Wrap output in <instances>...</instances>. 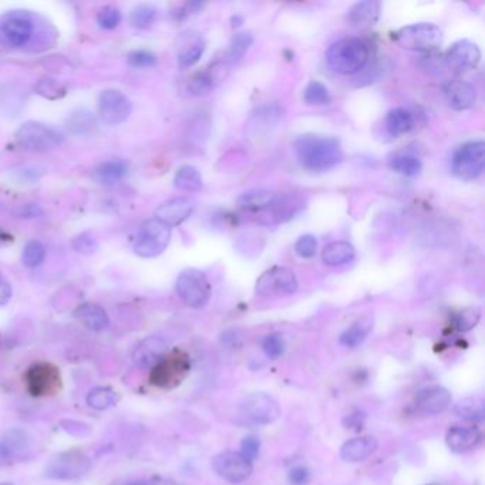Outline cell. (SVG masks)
<instances>
[{
    "instance_id": "obj_1",
    "label": "cell",
    "mask_w": 485,
    "mask_h": 485,
    "mask_svg": "<svg viewBox=\"0 0 485 485\" xmlns=\"http://www.w3.org/2000/svg\"><path fill=\"white\" fill-rule=\"evenodd\" d=\"M295 151L300 165L313 172L332 169L343 160L342 145L333 137L302 136L295 141Z\"/></svg>"
},
{
    "instance_id": "obj_2",
    "label": "cell",
    "mask_w": 485,
    "mask_h": 485,
    "mask_svg": "<svg viewBox=\"0 0 485 485\" xmlns=\"http://www.w3.org/2000/svg\"><path fill=\"white\" fill-rule=\"evenodd\" d=\"M370 59L369 44L358 37L342 39L333 43L326 52V61L333 72L351 76L366 68Z\"/></svg>"
},
{
    "instance_id": "obj_3",
    "label": "cell",
    "mask_w": 485,
    "mask_h": 485,
    "mask_svg": "<svg viewBox=\"0 0 485 485\" xmlns=\"http://www.w3.org/2000/svg\"><path fill=\"white\" fill-rule=\"evenodd\" d=\"M189 356L180 349L167 351L165 355L149 369V383L163 390L178 387L189 374Z\"/></svg>"
},
{
    "instance_id": "obj_4",
    "label": "cell",
    "mask_w": 485,
    "mask_h": 485,
    "mask_svg": "<svg viewBox=\"0 0 485 485\" xmlns=\"http://www.w3.org/2000/svg\"><path fill=\"white\" fill-rule=\"evenodd\" d=\"M34 29V19L29 12H8L0 16V44L8 49L25 48L32 41Z\"/></svg>"
},
{
    "instance_id": "obj_5",
    "label": "cell",
    "mask_w": 485,
    "mask_h": 485,
    "mask_svg": "<svg viewBox=\"0 0 485 485\" xmlns=\"http://www.w3.org/2000/svg\"><path fill=\"white\" fill-rule=\"evenodd\" d=\"M393 39L406 50L434 52L443 43V32L433 23H414L394 32Z\"/></svg>"
},
{
    "instance_id": "obj_6",
    "label": "cell",
    "mask_w": 485,
    "mask_h": 485,
    "mask_svg": "<svg viewBox=\"0 0 485 485\" xmlns=\"http://www.w3.org/2000/svg\"><path fill=\"white\" fill-rule=\"evenodd\" d=\"M175 291L180 299L189 307L201 309L208 305L212 288L204 272L198 269H185L176 278Z\"/></svg>"
},
{
    "instance_id": "obj_7",
    "label": "cell",
    "mask_w": 485,
    "mask_h": 485,
    "mask_svg": "<svg viewBox=\"0 0 485 485\" xmlns=\"http://www.w3.org/2000/svg\"><path fill=\"white\" fill-rule=\"evenodd\" d=\"M14 141L25 151L46 152L60 144L61 136L52 127L37 121H28L16 131Z\"/></svg>"
},
{
    "instance_id": "obj_8",
    "label": "cell",
    "mask_w": 485,
    "mask_h": 485,
    "mask_svg": "<svg viewBox=\"0 0 485 485\" xmlns=\"http://www.w3.org/2000/svg\"><path fill=\"white\" fill-rule=\"evenodd\" d=\"M485 167L484 141H470L462 144L453 157V174L460 180L473 181L482 175Z\"/></svg>"
},
{
    "instance_id": "obj_9",
    "label": "cell",
    "mask_w": 485,
    "mask_h": 485,
    "mask_svg": "<svg viewBox=\"0 0 485 485\" xmlns=\"http://www.w3.org/2000/svg\"><path fill=\"white\" fill-rule=\"evenodd\" d=\"M171 240V228L152 218L145 220L141 225L137 240L134 244V252L140 258H156L161 255Z\"/></svg>"
},
{
    "instance_id": "obj_10",
    "label": "cell",
    "mask_w": 485,
    "mask_h": 485,
    "mask_svg": "<svg viewBox=\"0 0 485 485\" xmlns=\"http://www.w3.org/2000/svg\"><path fill=\"white\" fill-rule=\"evenodd\" d=\"M92 468V460L81 450H69L57 454L46 467V477L59 481L76 479Z\"/></svg>"
},
{
    "instance_id": "obj_11",
    "label": "cell",
    "mask_w": 485,
    "mask_h": 485,
    "mask_svg": "<svg viewBox=\"0 0 485 485\" xmlns=\"http://www.w3.org/2000/svg\"><path fill=\"white\" fill-rule=\"evenodd\" d=\"M25 384L33 397H50L61 389V376L57 366L39 362L28 369Z\"/></svg>"
},
{
    "instance_id": "obj_12",
    "label": "cell",
    "mask_w": 485,
    "mask_h": 485,
    "mask_svg": "<svg viewBox=\"0 0 485 485\" xmlns=\"http://www.w3.org/2000/svg\"><path fill=\"white\" fill-rule=\"evenodd\" d=\"M296 275L283 267H274L263 272L256 280V293L263 298L289 296L298 291Z\"/></svg>"
},
{
    "instance_id": "obj_13",
    "label": "cell",
    "mask_w": 485,
    "mask_h": 485,
    "mask_svg": "<svg viewBox=\"0 0 485 485\" xmlns=\"http://www.w3.org/2000/svg\"><path fill=\"white\" fill-rule=\"evenodd\" d=\"M240 414L258 426H268L280 415V407L267 393H252L240 403Z\"/></svg>"
},
{
    "instance_id": "obj_14",
    "label": "cell",
    "mask_w": 485,
    "mask_h": 485,
    "mask_svg": "<svg viewBox=\"0 0 485 485\" xmlns=\"http://www.w3.org/2000/svg\"><path fill=\"white\" fill-rule=\"evenodd\" d=\"M212 468L220 478L231 484L247 481L254 471L252 461L235 451H224L215 455L212 460Z\"/></svg>"
},
{
    "instance_id": "obj_15",
    "label": "cell",
    "mask_w": 485,
    "mask_h": 485,
    "mask_svg": "<svg viewBox=\"0 0 485 485\" xmlns=\"http://www.w3.org/2000/svg\"><path fill=\"white\" fill-rule=\"evenodd\" d=\"M131 110L130 99L116 88H107L99 97V116L107 125H118L127 121Z\"/></svg>"
},
{
    "instance_id": "obj_16",
    "label": "cell",
    "mask_w": 485,
    "mask_h": 485,
    "mask_svg": "<svg viewBox=\"0 0 485 485\" xmlns=\"http://www.w3.org/2000/svg\"><path fill=\"white\" fill-rule=\"evenodd\" d=\"M481 60V52L475 43L460 40L446 53V63L455 72H468L475 69Z\"/></svg>"
},
{
    "instance_id": "obj_17",
    "label": "cell",
    "mask_w": 485,
    "mask_h": 485,
    "mask_svg": "<svg viewBox=\"0 0 485 485\" xmlns=\"http://www.w3.org/2000/svg\"><path fill=\"white\" fill-rule=\"evenodd\" d=\"M415 410L423 415L444 413L451 404V394L441 386H431L418 391L415 397Z\"/></svg>"
},
{
    "instance_id": "obj_18",
    "label": "cell",
    "mask_w": 485,
    "mask_h": 485,
    "mask_svg": "<svg viewBox=\"0 0 485 485\" xmlns=\"http://www.w3.org/2000/svg\"><path fill=\"white\" fill-rule=\"evenodd\" d=\"M195 209V203L185 196H175L161 204L156 211V219L172 228L181 225Z\"/></svg>"
},
{
    "instance_id": "obj_19",
    "label": "cell",
    "mask_w": 485,
    "mask_h": 485,
    "mask_svg": "<svg viewBox=\"0 0 485 485\" xmlns=\"http://www.w3.org/2000/svg\"><path fill=\"white\" fill-rule=\"evenodd\" d=\"M444 94L448 105L455 112H466L477 101L475 88L464 80H453L444 85Z\"/></svg>"
},
{
    "instance_id": "obj_20",
    "label": "cell",
    "mask_w": 485,
    "mask_h": 485,
    "mask_svg": "<svg viewBox=\"0 0 485 485\" xmlns=\"http://www.w3.org/2000/svg\"><path fill=\"white\" fill-rule=\"evenodd\" d=\"M382 13V5L376 0H364L353 5L346 16L347 25L356 29H367L378 23Z\"/></svg>"
},
{
    "instance_id": "obj_21",
    "label": "cell",
    "mask_w": 485,
    "mask_h": 485,
    "mask_svg": "<svg viewBox=\"0 0 485 485\" xmlns=\"http://www.w3.org/2000/svg\"><path fill=\"white\" fill-rule=\"evenodd\" d=\"M482 440V434L477 427L454 426L447 431L446 443L453 453H467L474 450Z\"/></svg>"
},
{
    "instance_id": "obj_22",
    "label": "cell",
    "mask_w": 485,
    "mask_h": 485,
    "mask_svg": "<svg viewBox=\"0 0 485 485\" xmlns=\"http://www.w3.org/2000/svg\"><path fill=\"white\" fill-rule=\"evenodd\" d=\"M282 107L278 104H269L258 108V112L251 117L248 125L252 137L259 138L260 136H267L268 132L278 125L282 118Z\"/></svg>"
},
{
    "instance_id": "obj_23",
    "label": "cell",
    "mask_w": 485,
    "mask_h": 485,
    "mask_svg": "<svg viewBox=\"0 0 485 485\" xmlns=\"http://www.w3.org/2000/svg\"><path fill=\"white\" fill-rule=\"evenodd\" d=\"M378 446V440L370 435L351 438L342 446L340 457L346 462H360L376 451Z\"/></svg>"
},
{
    "instance_id": "obj_24",
    "label": "cell",
    "mask_w": 485,
    "mask_h": 485,
    "mask_svg": "<svg viewBox=\"0 0 485 485\" xmlns=\"http://www.w3.org/2000/svg\"><path fill=\"white\" fill-rule=\"evenodd\" d=\"M167 353V343L158 338L151 336L143 340L134 351V362L144 369H151Z\"/></svg>"
},
{
    "instance_id": "obj_25",
    "label": "cell",
    "mask_w": 485,
    "mask_h": 485,
    "mask_svg": "<svg viewBox=\"0 0 485 485\" xmlns=\"http://www.w3.org/2000/svg\"><path fill=\"white\" fill-rule=\"evenodd\" d=\"M74 318L93 332H103L110 326V318L104 309L94 303H84L74 312Z\"/></svg>"
},
{
    "instance_id": "obj_26",
    "label": "cell",
    "mask_w": 485,
    "mask_h": 485,
    "mask_svg": "<svg viewBox=\"0 0 485 485\" xmlns=\"http://www.w3.org/2000/svg\"><path fill=\"white\" fill-rule=\"evenodd\" d=\"M204 52H205V43L203 37L194 33H187L185 36H183L181 48L178 52L180 68L183 70L192 68V65H195L201 60Z\"/></svg>"
},
{
    "instance_id": "obj_27",
    "label": "cell",
    "mask_w": 485,
    "mask_h": 485,
    "mask_svg": "<svg viewBox=\"0 0 485 485\" xmlns=\"http://www.w3.org/2000/svg\"><path fill=\"white\" fill-rule=\"evenodd\" d=\"M356 256V251L346 240H336L329 244L322 252V260L327 267H343Z\"/></svg>"
},
{
    "instance_id": "obj_28",
    "label": "cell",
    "mask_w": 485,
    "mask_h": 485,
    "mask_svg": "<svg viewBox=\"0 0 485 485\" xmlns=\"http://www.w3.org/2000/svg\"><path fill=\"white\" fill-rule=\"evenodd\" d=\"M275 200H276V196L272 191L256 188V189H251V191H247V192L242 194L238 198V205L242 209L256 212V211H262L265 208L274 205Z\"/></svg>"
},
{
    "instance_id": "obj_29",
    "label": "cell",
    "mask_w": 485,
    "mask_h": 485,
    "mask_svg": "<svg viewBox=\"0 0 485 485\" xmlns=\"http://www.w3.org/2000/svg\"><path fill=\"white\" fill-rule=\"evenodd\" d=\"M127 172L128 165L124 161H105L93 171V178L101 185H114L124 178Z\"/></svg>"
},
{
    "instance_id": "obj_30",
    "label": "cell",
    "mask_w": 485,
    "mask_h": 485,
    "mask_svg": "<svg viewBox=\"0 0 485 485\" xmlns=\"http://www.w3.org/2000/svg\"><path fill=\"white\" fill-rule=\"evenodd\" d=\"M371 329H373V319L369 316L362 318L353 323L349 329L344 330L339 342L344 347L355 349V347L360 346L367 339V336L371 332Z\"/></svg>"
},
{
    "instance_id": "obj_31",
    "label": "cell",
    "mask_w": 485,
    "mask_h": 485,
    "mask_svg": "<svg viewBox=\"0 0 485 485\" xmlns=\"http://www.w3.org/2000/svg\"><path fill=\"white\" fill-rule=\"evenodd\" d=\"M203 176L195 167L184 165L174 176V187L185 192H196L203 189Z\"/></svg>"
},
{
    "instance_id": "obj_32",
    "label": "cell",
    "mask_w": 485,
    "mask_h": 485,
    "mask_svg": "<svg viewBox=\"0 0 485 485\" xmlns=\"http://www.w3.org/2000/svg\"><path fill=\"white\" fill-rule=\"evenodd\" d=\"M413 128V116L404 108H394L386 117V130L391 137H400Z\"/></svg>"
},
{
    "instance_id": "obj_33",
    "label": "cell",
    "mask_w": 485,
    "mask_h": 485,
    "mask_svg": "<svg viewBox=\"0 0 485 485\" xmlns=\"http://www.w3.org/2000/svg\"><path fill=\"white\" fill-rule=\"evenodd\" d=\"M65 127H68L73 134L84 136L96 130L97 118L92 112L81 108L68 117V120H65Z\"/></svg>"
},
{
    "instance_id": "obj_34",
    "label": "cell",
    "mask_w": 485,
    "mask_h": 485,
    "mask_svg": "<svg viewBox=\"0 0 485 485\" xmlns=\"http://www.w3.org/2000/svg\"><path fill=\"white\" fill-rule=\"evenodd\" d=\"M120 395L116 390L110 387H96L87 394L85 402L94 410H107L118 403Z\"/></svg>"
},
{
    "instance_id": "obj_35",
    "label": "cell",
    "mask_w": 485,
    "mask_h": 485,
    "mask_svg": "<svg viewBox=\"0 0 485 485\" xmlns=\"http://www.w3.org/2000/svg\"><path fill=\"white\" fill-rule=\"evenodd\" d=\"M252 43H254V34L251 32H238L232 37L227 52L228 64L231 65L238 64L242 59H244V56L252 46Z\"/></svg>"
},
{
    "instance_id": "obj_36",
    "label": "cell",
    "mask_w": 485,
    "mask_h": 485,
    "mask_svg": "<svg viewBox=\"0 0 485 485\" xmlns=\"http://www.w3.org/2000/svg\"><path fill=\"white\" fill-rule=\"evenodd\" d=\"M2 443L5 444L12 462H14L17 460H23L26 457V454L29 453L28 438H26V434L21 430L10 431L2 440Z\"/></svg>"
},
{
    "instance_id": "obj_37",
    "label": "cell",
    "mask_w": 485,
    "mask_h": 485,
    "mask_svg": "<svg viewBox=\"0 0 485 485\" xmlns=\"http://www.w3.org/2000/svg\"><path fill=\"white\" fill-rule=\"evenodd\" d=\"M389 165L393 171L404 176H415L423 169L422 160L411 156V154H395L394 157H391Z\"/></svg>"
},
{
    "instance_id": "obj_38",
    "label": "cell",
    "mask_w": 485,
    "mask_h": 485,
    "mask_svg": "<svg viewBox=\"0 0 485 485\" xmlns=\"http://www.w3.org/2000/svg\"><path fill=\"white\" fill-rule=\"evenodd\" d=\"M34 93L48 100H59L68 93V87L53 77H43L34 84Z\"/></svg>"
},
{
    "instance_id": "obj_39",
    "label": "cell",
    "mask_w": 485,
    "mask_h": 485,
    "mask_svg": "<svg viewBox=\"0 0 485 485\" xmlns=\"http://www.w3.org/2000/svg\"><path fill=\"white\" fill-rule=\"evenodd\" d=\"M44 258H46V248L40 240L36 239L29 240L23 248V252H21V262L29 269L39 268L44 262Z\"/></svg>"
},
{
    "instance_id": "obj_40",
    "label": "cell",
    "mask_w": 485,
    "mask_h": 485,
    "mask_svg": "<svg viewBox=\"0 0 485 485\" xmlns=\"http://www.w3.org/2000/svg\"><path fill=\"white\" fill-rule=\"evenodd\" d=\"M157 17V9L152 5H138L130 13V23L137 29L149 28Z\"/></svg>"
},
{
    "instance_id": "obj_41",
    "label": "cell",
    "mask_w": 485,
    "mask_h": 485,
    "mask_svg": "<svg viewBox=\"0 0 485 485\" xmlns=\"http://www.w3.org/2000/svg\"><path fill=\"white\" fill-rule=\"evenodd\" d=\"M215 85V77L211 72H200L188 81V92L195 97L207 96Z\"/></svg>"
},
{
    "instance_id": "obj_42",
    "label": "cell",
    "mask_w": 485,
    "mask_h": 485,
    "mask_svg": "<svg viewBox=\"0 0 485 485\" xmlns=\"http://www.w3.org/2000/svg\"><path fill=\"white\" fill-rule=\"evenodd\" d=\"M481 319V312L478 307H466L454 315L453 326L458 332H468L474 329Z\"/></svg>"
},
{
    "instance_id": "obj_43",
    "label": "cell",
    "mask_w": 485,
    "mask_h": 485,
    "mask_svg": "<svg viewBox=\"0 0 485 485\" xmlns=\"http://www.w3.org/2000/svg\"><path fill=\"white\" fill-rule=\"evenodd\" d=\"M303 99L311 105H326L330 103V94L324 84L318 80L309 83L303 92Z\"/></svg>"
},
{
    "instance_id": "obj_44",
    "label": "cell",
    "mask_w": 485,
    "mask_h": 485,
    "mask_svg": "<svg viewBox=\"0 0 485 485\" xmlns=\"http://www.w3.org/2000/svg\"><path fill=\"white\" fill-rule=\"evenodd\" d=\"M73 249L84 256H90L99 251V240L92 232H81L72 240Z\"/></svg>"
},
{
    "instance_id": "obj_45",
    "label": "cell",
    "mask_w": 485,
    "mask_h": 485,
    "mask_svg": "<svg viewBox=\"0 0 485 485\" xmlns=\"http://www.w3.org/2000/svg\"><path fill=\"white\" fill-rule=\"evenodd\" d=\"M455 413L467 420L481 422L484 418V404L478 399H468L457 404Z\"/></svg>"
},
{
    "instance_id": "obj_46",
    "label": "cell",
    "mask_w": 485,
    "mask_h": 485,
    "mask_svg": "<svg viewBox=\"0 0 485 485\" xmlns=\"http://www.w3.org/2000/svg\"><path fill=\"white\" fill-rule=\"evenodd\" d=\"M97 23L104 30H113L121 23V12L116 6H104L97 12Z\"/></svg>"
},
{
    "instance_id": "obj_47",
    "label": "cell",
    "mask_w": 485,
    "mask_h": 485,
    "mask_svg": "<svg viewBox=\"0 0 485 485\" xmlns=\"http://www.w3.org/2000/svg\"><path fill=\"white\" fill-rule=\"evenodd\" d=\"M285 347V340L279 333H271L262 340V350L272 360H276L283 355Z\"/></svg>"
},
{
    "instance_id": "obj_48",
    "label": "cell",
    "mask_w": 485,
    "mask_h": 485,
    "mask_svg": "<svg viewBox=\"0 0 485 485\" xmlns=\"http://www.w3.org/2000/svg\"><path fill=\"white\" fill-rule=\"evenodd\" d=\"M127 61L131 68L148 69L157 64V57L156 54H152L151 52H147V50H134L127 56Z\"/></svg>"
},
{
    "instance_id": "obj_49",
    "label": "cell",
    "mask_w": 485,
    "mask_h": 485,
    "mask_svg": "<svg viewBox=\"0 0 485 485\" xmlns=\"http://www.w3.org/2000/svg\"><path fill=\"white\" fill-rule=\"evenodd\" d=\"M318 251V240L313 235H303L295 244V252L298 256L303 259H311L316 255Z\"/></svg>"
},
{
    "instance_id": "obj_50",
    "label": "cell",
    "mask_w": 485,
    "mask_h": 485,
    "mask_svg": "<svg viewBox=\"0 0 485 485\" xmlns=\"http://www.w3.org/2000/svg\"><path fill=\"white\" fill-rule=\"evenodd\" d=\"M260 450V441L255 435H247L240 443V454L249 461H254Z\"/></svg>"
},
{
    "instance_id": "obj_51",
    "label": "cell",
    "mask_w": 485,
    "mask_h": 485,
    "mask_svg": "<svg viewBox=\"0 0 485 485\" xmlns=\"http://www.w3.org/2000/svg\"><path fill=\"white\" fill-rule=\"evenodd\" d=\"M288 479L291 485H306L309 479H311V473H309V470L303 466H296L291 468L288 474Z\"/></svg>"
},
{
    "instance_id": "obj_52",
    "label": "cell",
    "mask_w": 485,
    "mask_h": 485,
    "mask_svg": "<svg viewBox=\"0 0 485 485\" xmlns=\"http://www.w3.org/2000/svg\"><path fill=\"white\" fill-rule=\"evenodd\" d=\"M13 296V289L10 282L0 274V307L8 305Z\"/></svg>"
},
{
    "instance_id": "obj_53",
    "label": "cell",
    "mask_w": 485,
    "mask_h": 485,
    "mask_svg": "<svg viewBox=\"0 0 485 485\" xmlns=\"http://www.w3.org/2000/svg\"><path fill=\"white\" fill-rule=\"evenodd\" d=\"M204 8V3H200V2H192V3H185L178 12H176V19L178 20H183V19H187L188 16H192L195 13L200 12L201 9Z\"/></svg>"
},
{
    "instance_id": "obj_54",
    "label": "cell",
    "mask_w": 485,
    "mask_h": 485,
    "mask_svg": "<svg viewBox=\"0 0 485 485\" xmlns=\"http://www.w3.org/2000/svg\"><path fill=\"white\" fill-rule=\"evenodd\" d=\"M41 214V209L37 205H26L25 208H21V211L17 214L21 218H34Z\"/></svg>"
},
{
    "instance_id": "obj_55",
    "label": "cell",
    "mask_w": 485,
    "mask_h": 485,
    "mask_svg": "<svg viewBox=\"0 0 485 485\" xmlns=\"http://www.w3.org/2000/svg\"><path fill=\"white\" fill-rule=\"evenodd\" d=\"M9 464H12V460L9 457V453L5 447V444L2 443V441H0V467L9 466Z\"/></svg>"
},
{
    "instance_id": "obj_56",
    "label": "cell",
    "mask_w": 485,
    "mask_h": 485,
    "mask_svg": "<svg viewBox=\"0 0 485 485\" xmlns=\"http://www.w3.org/2000/svg\"><path fill=\"white\" fill-rule=\"evenodd\" d=\"M143 485H176L174 481L171 479H165V478H151V479H141Z\"/></svg>"
},
{
    "instance_id": "obj_57",
    "label": "cell",
    "mask_w": 485,
    "mask_h": 485,
    "mask_svg": "<svg viewBox=\"0 0 485 485\" xmlns=\"http://www.w3.org/2000/svg\"><path fill=\"white\" fill-rule=\"evenodd\" d=\"M360 415H362V414H360ZM360 415H359V414H351V415H349V417H347V422H349V423L346 424L347 429H349V427H350V429H351V427L359 429V427L363 424V422L360 420ZM360 429H362V427H360Z\"/></svg>"
},
{
    "instance_id": "obj_58",
    "label": "cell",
    "mask_w": 485,
    "mask_h": 485,
    "mask_svg": "<svg viewBox=\"0 0 485 485\" xmlns=\"http://www.w3.org/2000/svg\"><path fill=\"white\" fill-rule=\"evenodd\" d=\"M9 236L6 235V232L3 229H0V245L5 244V240H8Z\"/></svg>"
},
{
    "instance_id": "obj_59",
    "label": "cell",
    "mask_w": 485,
    "mask_h": 485,
    "mask_svg": "<svg viewBox=\"0 0 485 485\" xmlns=\"http://www.w3.org/2000/svg\"><path fill=\"white\" fill-rule=\"evenodd\" d=\"M128 485H143V481H136V482H131Z\"/></svg>"
},
{
    "instance_id": "obj_60",
    "label": "cell",
    "mask_w": 485,
    "mask_h": 485,
    "mask_svg": "<svg viewBox=\"0 0 485 485\" xmlns=\"http://www.w3.org/2000/svg\"><path fill=\"white\" fill-rule=\"evenodd\" d=\"M0 485H13V484H9V482H2Z\"/></svg>"
},
{
    "instance_id": "obj_61",
    "label": "cell",
    "mask_w": 485,
    "mask_h": 485,
    "mask_svg": "<svg viewBox=\"0 0 485 485\" xmlns=\"http://www.w3.org/2000/svg\"><path fill=\"white\" fill-rule=\"evenodd\" d=\"M0 347H2V335H0Z\"/></svg>"
},
{
    "instance_id": "obj_62",
    "label": "cell",
    "mask_w": 485,
    "mask_h": 485,
    "mask_svg": "<svg viewBox=\"0 0 485 485\" xmlns=\"http://www.w3.org/2000/svg\"><path fill=\"white\" fill-rule=\"evenodd\" d=\"M427 485H437V484H427Z\"/></svg>"
}]
</instances>
